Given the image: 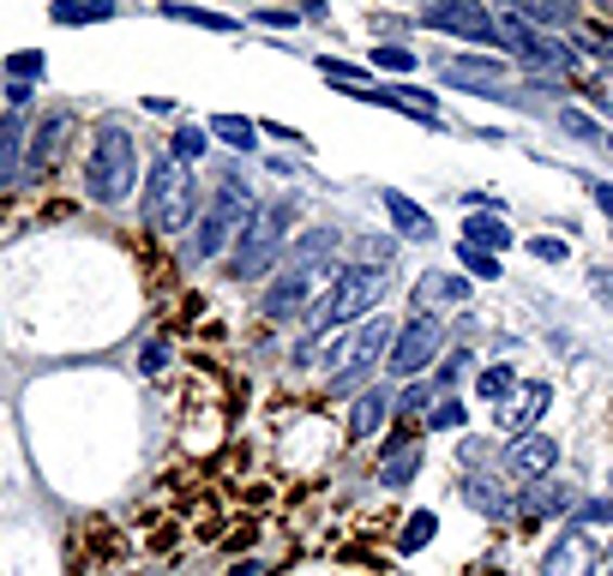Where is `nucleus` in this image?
<instances>
[{"label": "nucleus", "instance_id": "f3484780", "mask_svg": "<svg viewBox=\"0 0 613 576\" xmlns=\"http://www.w3.org/2000/svg\"><path fill=\"white\" fill-rule=\"evenodd\" d=\"M421 469V445L409 438V445H385V457H379V487H409V474Z\"/></svg>", "mask_w": 613, "mask_h": 576}, {"label": "nucleus", "instance_id": "bb28decb", "mask_svg": "<svg viewBox=\"0 0 613 576\" xmlns=\"http://www.w3.org/2000/svg\"><path fill=\"white\" fill-rule=\"evenodd\" d=\"M169 18H187V25H205V30H217V37H229L235 30V18H222V13H205V7H163Z\"/></svg>", "mask_w": 613, "mask_h": 576}, {"label": "nucleus", "instance_id": "c85d7f7f", "mask_svg": "<svg viewBox=\"0 0 613 576\" xmlns=\"http://www.w3.org/2000/svg\"><path fill=\"white\" fill-rule=\"evenodd\" d=\"M397 246L392 241H379V234H361V241H355V258L349 265H367V270H385V258H392Z\"/></svg>", "mask_w": 613, "mask_h": 576}, {"label": "nucleus", "instance_id": "37998d69", "mask_svg": "<svg viewBox=\"0 0 613 576\" xmlns=\"http://www.w3.org/2000/svg\"><path fill=\"white\" fill-rule=\"evenodd\" d=\"M608 151H613V139H608Z\"/></svg>", "mask_w": 613, "mask_h": 576}, {"label": "nucleus", "instance_id": "ea45409f", "mask_svg": "<svg viewBox=\"0 0 613 576\" xmlns=\"http://www.w3.org/2000/svg\"><path fill=\"white\" fill-rule=\"evenodd\" d=\"M163 360H169V348H163V343H151V348H144V372H157Z\"/></svg>", "mask_w": 613, "mask_h": 576}, {"label": "nucleus", "instance_id": "c9c22d12", "mask_svg": "<svg viewBox=\"0 0 613 576\" xmlns=\"http://www.w3.org/2000/svg\"><path fill=\"white\" fill-rule=\"evenodd\" d=\"M463 367H470L463 355H451V360H445V367H439V391H451V384L463 379Z\"/></svg>", "mask_w": 613, "mask_h": 576}, {"label": "nucleus", "instance_id": "6ab92c4d", "mask_svg": "<svg viewBox=\"0 0 613 576\" xmlns=\"http://www.w3.org/2000/svg\"><path fill=\"white\" fill-rule=\"evenodd\" d=\"M379 421H385V391H361L349 409V438H367Z\"/></svg>", "mask_w": 613, "mask_h": 576}, {"label": "nucleus", "instance_id": "7ed1b4c3", "mask_svg": "<svg viewBox=\"0 0 613 576\" xmlns=\"http://www.w3.org/2000/svg\"><path fill=\"white\" fill-rule=\"evenodd\" d=\"M289 222H295V205H271V210H259V217H253L247 229H241V241L229 246V277L253 282L259 270H271V265H277V253H283Z\"/></svg>", "mask_w": 613, "mask_h": 576}, {"label": "nucleus", "instance_id": "9b49d317", "mask_svg": "<svg viewBox=\"0 0 613 576\" xmlns=\"http://www.w3.org/2000/svg\"><path fill=\"white\" fill-rule=\"evenodd\" d=\"M596 564H601V547L572 523V528H565V535L548 547V559H541V576H596Z\"/></svg>", "mask_w": 613, "mask_h": 576}, {"label": "nucleus", "instance_id": "6e6552de", "mask_svg": "<svg viewBox=\"0 0 613 576\" xmlns=\"http://www.w3.org/2000/svg\"><path fill=\"white\" fill-rule=\"evenodd\" d=\"M132 187V139L115 127L97 132V151H91V199H120Z\"/></svg>", "mask_w": 613, "mask_h": 576}, {"label": "nucleus", "instance_id": "5701e85b", "mask_svg": "<svg viewBox=\"0 0 613 576\" xmlns=\"http://www.w3.org/2000/svg\"><path fill=\"white\" fill-rule=\"evenodd\" d=\"M511 391H518V372H511V367H482V372H475V397L506 402Z\"/></svg>", "mask_w": 613, "mask_h": 576}, {"label": "nucleus", "instance_id": "cd10ccee", "mask_svg": "<svg viewBox=\"0 0 613 576\" xmlns=\"http://www.w3.org/2000/svg\"><path fill=\"white\" fill-rule=\"evenodd\" d=\"M541 511H565V492H560V487H541V481H529V492H523V516H541Z\"/></svg>", "mask_w": 613, "mask_h": 576}, {"label": "nucleus", "instance_id": "7c9ffc66", "mask_svg": "<svg viewBox=\"0 0 613 576\" xmlns=\"http://www.w3.org/2000/svg\"><path fill=\"white\" fill-rule=\"evenodd\" d=\"M457 426H463V402L439 397V402H433V414H427V433H457Z\"/></svg>", "mask_w": 613, "mask_h": 576}, {"label": "nucleus", "instance_id": "dca6fc26", "mask_svg": "<svg viewBox=\"0 0 613 576\" xmlns=\"http://www.w3.org/2000/svg\"><path fill=\"white\" fill-rule=\"evenodd\" d=\"M416 295H421V312L445 307V300H451V307H457V300H470V282H463V277H451V270H427V277H421V289H416Z\"/></svg>", "mask_w": 613, "mask_h": 576}, {"label": "nucleus", "instance_id": "4be33fe9", "mask_svg": "<svg viewBox=\"0 0 613 576\" xmlns=\"http://www.w3.org/2000/svg\"><path fill=\"white\" fill-rule=\"evenodd\" d=\"M314 66L331 78V85H343V97H355V90H373V85H367V73H361L355 61H337V54H319Z\"/></svg>", "mask_w": 613, "mask_h": 576}, {"label": "nucleus", "instance_id": "79ce46f5", "mask_svg": "<svg viewBox=\"0 0 613 576\" xmlns=\"http://www.w3.org/2000/svg\"><path fill=\"white\" fill-rule=\"evenodd\" d=\"M608 504H613V487H608Z\"/></svg>", "mask_w": 613, "mask_h": 576}, {"label": "nucleus", "instance_id": "0eeeda50", "mask_svg": "<svg viewBox=\"0 0 613 576\" xmlns=\"http://www.w3.org/2000/svg\"><path fill=\"white\" fill-rule=\"evenodd\" d=\"M445 348V324L433 319V312H416V319L404 324V331L392 336V348H385V367L397 372V379H416V372H427L433 360H439Z\"/></svg>", "mask_w": 613, "mask_h": 576}, {"label": "nucleus", "instance_id": "e433bc0d", "mask_svg": "<svg viewBox=\"0 0 613 576\" xmlns=\"http://www.w3.org/2000/svg\"><path fill=\"white\" fill-rule=\"evenodd\" d=\"M199 151H205V132H193V127H187L181 139H175V156H199Z\"/></svg>", "mask_w": 613, "mask_h": 576}, {"label": "nucleus", "instance_id": "a211bd4d", "mask_svg": "<svg viewBox=\"0 0 613 576\" xmlns=\"http://www.w3.org/2000/svg\"><path fill=\"white\" fill-rule=\"evenodd\" d=\"M463 499H470L475 511H487V516H511V499L487 481V474H470V481H463Z\"/></svg>", "mask_w": 613, "mask_h": 576}, {"label": "nucleus", "instance_id": "f704fd0d", "mask_svg": "<svg viewBox=\"0 0 613 576\" xmlns=\"http://www.w3.org/2000/svg\"><path fill=\"white\" fill-rule=\"evenodd\" d=\"M529 253H535V258H548V265H560V258H565V241H560V234H535Z\"/></svg>", "mask_w": 613, "mask_h": 576}, {"label": "nucleus", "instance_id": "a878e982", "mask_svg": "<svg viewBox=\"0 0 613 576\" xmlns=\"http://www.w3.org/2000/svg\"><path fill=\"white\" fill-rule=\"evenodd\" d=\"M584 97H589V108H596V115H608V120H613V66H601V73H589Z\"/></svg>", "mask_w": 613, "mask_h": 576}, {"label": "nucleus", "instance_id": "f257e3e1", "mask_svg": "<svg viewBox=\"0 0 613 576\" xmlns=\"http://www.w3.org/2000/svg\"><path fill=\"white\" fill-rule=\"evenodd\" d=\"M385 295V270H367V265H343L337 282H331L325 295L314 307V331H331V324H355L361 312L379 307Z\"/></svg>", "mask_w": 613, "mask_h": 576}, {"label": "nucleus", "instance_id": "f8f14e48", "mask_svg": "<svg viewBox=\"0 0 613 576\" xmlns=\"http://www.w3.org/2000/svg\"><path fill=\"white\" fill-rule=\"evenodd\" d=\"M439 78L451 90H499V97H506V66L482 61V54H451V61H439Z\"/></svg>", "mask_w": 613, "mask_h": 576}, {"label": "nucleus", "instance_id": "aec40b11", "mask_svg": "<svg viewBox=\"0 0 613 576\" xmlns=\"http://www.w3.org/2000/svg\"><path fill=\"white\" fill-rule=\"evenodd\" d=\"M541 409H548V384H529V391H523V397H518V409H511V433H535V421H541Z\"/></svg>", "mask_w": 613, "mask_h": 576}, {"label": "nucleus", "instance_id": "58836bf2", "mask_svg": "<svg viewBox=\"0 0 613 576\" xmlns=\"http://www.w3.org/2000/svg\"><path fill=\"white\" fill-rule=\"evenodd\" d=\"M596 210H601V217H613V187H608V180H596Z\"/></svg>", "mask_w": 613, "mask_h": 576}, {"label": "nucleus", "instance_id": "9d476101", "mask_svg": "<svg viewBox=\"0 0 613 576\" xmlns=\"http://www.w3.org/2000/svg\"><path fill=\"white\" fill-rule=\"evenodd\" d=\"M421 25H427V30H445V37H463V42H499L494 13H487L482 0H427Z\"/></svg>", "mask_w": 613, "mask_h": 576}, {"label": "nucleus", "instance_id": "20e7f679", "mask_svg": "<svg viewBox=\"0 0 613 576\" xmlns=\"http://www.w3.org/2000/svg\"><path fill=\"white\" fill-rule=\"evenodd\" d=\"M259 217V205H253L247 187H222L217 199H210V210L199 217V241H193V258H217L229 253V246L241 241V229Z\"/></svg>", "mask_w": 613, "mask_h": 576}, {"label": "nucleus", "instance_id": "b1692460", "mask_svg": "<svg viewBox=\"0 0 613 576\" xmlns=\"http://www.w3.org/2000/svg\"><path fill=\"white\" fill-rule=\"evenodd\" d=\"M433 528H439V516H433V511H416L404 528H397V552H421V547L433 540Z\"/></svg>", "mask_w": 613, "mask_h": 576}, {"label": "nucleus", "instance_id": "1a4fd4ad", "mask_svg": "<svg viewBox=\"0 0 613 576\" xmlns=\"http://www.w3.org/2000/svg\"><path fill=\"white\" fill-rule=\"evenodd\" d=\"M187 217H193V175L181 163H157V175H151V229L169 234Z\"/></svg>", "mask_w": 613, "mask_h": 576}, {"label": "nucleus", "instance_id": "393cba45", "mask_svg": "<svg viewBox=\"0 0 613 576\" xmlns=\"http://www.w3.org/2000/svg\"><path fill=\"white\" fill-rule=\"evenodd\" d=\"M523 18H541V25H572L577 7H572V0H523Z\"/></svg>", "mask_w": 613, "mask_h": 576}, {"label": "nucleus", "instance_id": "423d86ee", "mask_svg": "<svg viewBox=\"0 0 613 576\" xmlns=\"http://www.w3.org/2000/svg\"><path fill=\"white\" fill-rule=\"evenodd\" d=\"M337 270H343V265H331V258H319V265H289L283 277L265 289L259 312H265V319H295V312L307 307V300H314L325 282H337Z\"/></svg>", "mask_w": 613, "mask_h": 576}, {"label": "nucleus", "instance_id": "4468645a", "mask_svg": "<svg viewBox=\"0 0 613 576\" xmlns=\"http://www.w3.org/2000/svg\"><path fill=\"white\" fill-rule=\"evenodd\" d=\"M518 241V234L506 229V217H499V210H475L470 222H463V246H475V253H506V246Z\"/></svg>", "mask_w": 613, "mask_h": 576}, {"label": "nucleus", "instance_id": "4c0bfd02", "mask_svg": "<svg viewBox=\"0 0 613 576\" xmlns=\"http://www.w3.org/2000/svg\"><path fill=\"white\" fill-rule=\"evenodd\" d=\"M108 7H54V18H103Z\"/></svg>", "mask_w": 613, "mask_h": 576}, {"label": "nucleus", "instance_id": "f03ea898", "mask_svg": "<svg viewBox=\"0 0 613 576\" xmlns=\"http://www.w3.org/2000/svg\"><path fill=\"white\" fill-rule=\"evenodd\" d=\"M494 30H499V42H506L523 66H535V73L560 78V73H572L577 66V49H565L553 30H541L535 18H523V13H494Z\"/></svg>", "mask_w": 613, "mask_h": 576}, {"label": "nucleus", "instance_id": "a19ab883", "mask_svg": "<svg viewBox=\"0 0 613 576\" xmlns=\"http://www.w3.org/2000/svg\"><path fill=\"white\" fill-rule=\"evenodd\" d=\"M596 289H601V300H613V270H596Z\"/></svg>", "mask_w": 613, "mask_h": 576}, {"label": "nucleus", "instance_id": "c756f323", "mask_svg": "<svg viewBox=\"0 0 613 576\" xmlns=\"http://www.w3.org/2000/svg\"><path fill=\"white\" fill-rule=\"evenodd\" d=\"M85 547H91V559H120V535L108 523H85Z\"/></svg>", "mask_w": 613, "mask_h": 576}, {"label": "nucleus", "instance_id": "473e14b6", "mask_svg": "<svg viewBox=\"0 0 613 576\" xmlns=\"http://www.w3.org/2000/svg\"><path fill=\"white\" fill-rule=\"evenodd\" d=\"M457 253H463V265H470L475 277H487V282L499 277V258H494V253H475V246H463V241H457Z\"/></svg>", "mask_w": 613, "mask_h": 576}, {"label": "nucleus", "instance_id": "412c9836", "mask_svg": "<svg viewBox=\"0 0 613 576\" xmlns=\"http://www.w3.org/2000/svg\"><path fill=\"white\" fill-rule=\"evenodd\" d=\"M210 139L235 144V151H259V127L241 120V115H217V120H210Z\"/></svg>", "mask_w": 613, "mask_h": 576}, {"label": "nucleus", "instance_id": "72a5a7b5", "mask_svg": "<svg viewBox=\"0 0 613 576\" xmlns=\"http://www.w3.org/2000/svg\"><path fill=\"white\" fill-rule=\"evenodd\" d=\"M560 127H565V132H572V139H596V144H601V132H596V120H589V115H577V108H560Z\"/></svg>", "mask_w": 613, "mask_h": 576}, {"label": "nucleus", "instance_id": "2f4dec72", "mask_svg": "<svg viewBox=\"0 0 613 576\" xmlns=\"http://www.w3.org/2000/svg\"><path fill=\"white\" fill-rule=\"evenodd\" d=\"M373 66H385V73H416V49L385 42V49H373Z\"/></svg>", "mask_w": 613, "mask_h": 576}, {"label": "nucleus", "instance_id": "39448f33", "mask_svg": "<svg viewBox=\"0 0 613 576\" xmlns=\"http://www.w3.org/2000/svg\"><path fill=\"white\" fill-rule=\"evenodd\" d=\"M392 324L385 319H367L355 336H343L337 348H331V391H355V384L373 372V360H385V348H392Z\"/></svg>", "mask_w": 613, "mask_h": 576}, {"label": "nucleus", "instance_id": "2eb2a0df", "mask_svg": "<svg viewBox=\"0 0 613 576\" xmlns=\"http://www.w3.org/2000/svg\"><path fill=\"white\" fill-rule=\"evenodd\" d=\"M379 205H385V217L397 222V234H409V241H433V217L416 205V199H404V192H385Z\"/></svg>", "mask_w": 613, "mask_h": 576}, {"label": "nucleus", "instance_id": "ddd939ff", "mask_svg": "<svg viewBox=\"0 0 613 576\" xmlns=\"http://www.w3.org/2000/svg\"><path fill=\"white\" fill-rule=\"evenodd\" d=\"M553 462H560V445H553L548 433H523L518 445L506 450V469H511V474H535V481H541Z\"/></svg>", "mask_w": 613, "mask_h": 576}]
</instances>
